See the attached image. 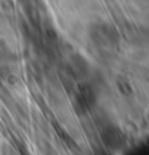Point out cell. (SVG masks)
<instances>
[{
	"instance_id": "cell-4",
	"label": "cell",
	"mask_w": 149,
	"mask_h": 155,
	"mask_svg": "<svg viewBox=\"0 0 149 155\" xmlns=\"http://www.w3.org/2000/svg\"><path fill=\"white\" fill-rule=\"evenodd\" d=\"M15 60V52L5 39L0 38V64H9Z\"/></svg>"
},
{
	"instance_id": "cell-2",
	"label": "cell",
	"mask_w": 149,
	"mask_h": 155,
	"mask_svg": "<svg viewBox=\"0 0 149 155\" xmlns=\"http://www.w3.org/2000/svg\"><path fill=\"white\" fill-rule=\"evenodd\" d=\"M102 138H103V142L107 145L109 148H113V149L120 148L125 143L123 132L117 126H113V125H107V126L103 128Z\"/></svg>"
},
{
	"instance_id": "cell-1",
	"label": "cell",
	"mask_w": 149,
	"mask_h": 155,
	"mask_svg": "<svg viewBox=\"0 0 149 155\" xmlns=\"http://www.w3.org/2000/svg\"><path fill=\"white\" fill-rule=\"evenodd\" d=\"M88 39L97 49H102L104 52L116 49L119 45V32L115 26L109 23H93L87 31Z\"/></svg>"
},
{
	"instance_id": "cell-3",
	"label": "cell",
	"mask_w": 149,
	"mask_h": 155,
	"mask_svg": "<svg viewBox=\"0 0 149 155\" xmlns=\"http://www.w3.org/2000/svg\"><path fill=\"white\" fill-rule=\"evenodd\" d=\"M70 70L75 77H87L90 73V65L84 57L80 54H73L70 57Z\"/></svg>"
},
{
	"instance_id": "cell-5",
	"label": "cell",
	"mask_w": 149,
	"mask_h": 155,
	"mask_svg": "<svg viewBox=\"0 0 149 155\" xmlns=\"http://www.w3.org/2000/svg\"><path fill=\"white\" fill-rule=\"evenodd\" d=\"M3 155H19V152L15 148H12L10 145H6V147L3 148Z\"/></svg>"
}]
</instances>
